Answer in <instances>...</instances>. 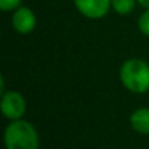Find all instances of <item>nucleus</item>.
I'll return each mask as SVG.
<instances>
[{"mask_svg": "<svg viewBox=\"0 0 149 149\" xmlns=\"http://www.w3.org/2000/svg\"><path fill=\"white\" fill-rule=\"evenodd\" d=\"M121 85L133 94H146L149 91V63L142 58H127L118 70Z\"/></svg>", "mask_w": 149, "mask_h": 149, "instance_id": "nucleus-1", "label": "nucleus"}, {"mask_svg": "<svg viewBox=\"0 0 149 149\" xmlns=\"http://www.w3.org/2000/svg\"><path fill=\"white\" fill-rule=\"evenodd\" d=\"M5 146L6 149H38V132L24 118L13 120L5 129Z\"/></svg>", "mask_w": 149, "mask_h": 149, "instance_id": "nucleus-2", "label": "nucleus"}, {"mask_svg": "<svg viewBox=\"0 0 149 149\" xmlns=\"http://www.w3.org/2000/svg\"><path fill=\"white\" fill-rule=\"evenodd\" d=\"M0 108H2V113L8 120H10V121L19 120L24 117V114L26 111V101L21 92L6 91L2 94Z\"/></svg>", "mask_w": 149, "mask_h": 149, "instance_id": "nucleus-3", "label": "nucleus"}, {"mask_svg": "<svg viewBox=\"0 0 149 149\" xmlns=\"http://www.w3.org/2000/svg\"><path fill=\"white\" fill-rule=\"evenodd\" d=\"M76 10L88 19H102L111 9V0H73Z\"/></svg>", "mask_w": 149, "mask_h": 149, "instance_id": "nucleus-4", "label": "nucleus"}, {"mask_svg": "<svg viewBox=\"0 0 149 149\" xmlns=\"http://www.w3.org/2000/svg\"><path fill=\"white\" fill-rule=\"evenodd\" d=\"M12 26L18 34H31L37 26V16L28 6H19L12 13Z\"/></svg>", "mask_w": 149, "mask_h": 149, "instance_id": "nucleus-5", "label": "nucleus"}, {"mask_svg": "<svg viewBox=\"0 0 149 149\" xmlns=\"http://www.w3.org/2000/svg\"><path fill=\"white\" fill-rule=\"evenodd\" d=\"M129 121L134 132L140 134H149V108L148 107L134 110L130 114Z\"/></svg>", "mask_w": 149, "mask_h": 149, "instance_id": "nucleus-6", "label": "nucleus"}, {"mask_svg": "<svg viewBox=\"0 0 149 149\" xmlns=\"http://www.w3.org/2000/svg\"><path fill=\"white\" fill-rule=\"evenodd\" d=\"M137 0H111V9L121 16H126L133 12Z\"/></svg>", "mask_w": 149, "mask_h": 149, "instance_id": "nucleus-7", "label": "nucleus"}, {"mask_svg": "<svg viewBox=\"0 0 149 149\" xmlns=\"http://www.w3.org/2000/svg\"><path fill=\"white\" fill-rule=\"evenodd\" d=\"M137 28L145 37H149V9H145L143 13L139 16Z\"/></svg>", "mask_w": 149, "mask_h": 149, "instance_id": "nucleus-8", "label": "nucleus"}, {"mask_svg": "<svg viewBox=\"0 0 149 149\" xmlns=\"http://www.w3.org/2000/svg\"><path fill=\"white\" fill-rule=\"evenodd\" d=\"M22 6V0H0V9L3 12H12Z\"/></svg>", "mask_w": 149, "mask_h": 149, "instance_id": "nucleus-9", "label": "nucleus"}, {"mask_svg": "<svg viewBox=\"0 0 149 149\" xmlns=\"http://www.w3.org/2000/svg\"><path fill=\"white\" fill-rule=\"evenodd\" d=\"M137 5H140L143 9H149V0H137Z\"/></svg>", "mask_w": 149, "mask_h": 149, "instance_id": "nucleus-10", "label": "nucleus"}]
</instances>
